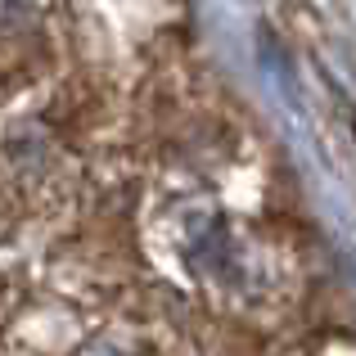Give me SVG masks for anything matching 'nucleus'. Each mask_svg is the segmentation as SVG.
I'll list each match as a JSON object with an SVG mask.
<instances>
[{
  "instance_id": "nucleus-1",
  "label": "nucleus",
  "mask_w": 356,
  "mask_h": 356,
  "mask_svg": "<svg viewBox=\"0 0 356 356\" xmlns=\"http://www.w3.org/2000/svg\"><path fill=\"white\" fill-rule=\"evenodd\" d=\"M32 0H0V18H18Z\"/></svg>"
}]
</instances>
